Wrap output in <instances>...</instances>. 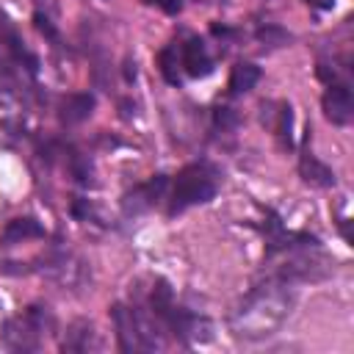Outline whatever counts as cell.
<instances>
[{
  "mask_svg": "<svg viewBox=\"0 0 354 354\" xmlns=\"http://www.w3.org/2000/svg\"><path fill=\"white\" fill-rule=\"evenodd\" d=\"M33 22H36V28H39V30H41V33H44L47 39L58 41V30L53 28V22H50V19H47V17L41 14V11H36V14H33Z\"/></svg>",
  "mask_w": 354,
  "mask_h": 354,
  "instance_id": "17",
  "label": "cell"
},
{
  "mask_svg": "<svg viewBox=\"0 0 354 354\" xmlns=\"http://www.w3.org/2000/svg\"><path fill=\"white\" fill-rule=\"evenodd\" d=\"M238 122H241V116H238V111L235 108H227V105H218L216 111H213V124H216V130H235L238 127Z\"/></svg>",
  "mask_w": 354,
  "mask_h": 354,
  "instance_id": "16",
  "label": "cell"
},
{
  "mask_svg": "<svg viewBox=\"0 0 354 354\" xmlns=\"http://www.w3.org/2000/svg\"><path fill=\"white\" fill-rule=\"evenodd\" d=\"M149 6H158L163 14H180L183 11V0H144Z\"/></svg>",
  "mask_w": 354,
  "mask_h": 354,
  "instance_id": "18",
  "label": "cell"
},
{
  "mask_svg": "<svg viewBox=\"0 0 354 354\" xmlns=\"http://www.w3.org/2000/svg\"><path fill=\"white\" fill-rule=\"evenodd\" d=\"M177 50H180V69L188 77H207L213 72V58L199 36H188L183 44H177Z\"/></svg>",
  "mask_w": 354,
  "mask_h": 354,
  "instance_id": "7",
  "label": "cell"
},
{
  "mask_svg": "<svg viewBox=\"0 0 354 354\" xmlns=\"http://www.w3.org/2000/svg\"><path fill=\"white\" fill-rule=\"evenodd\" d=\"M39 61L25 47L19 30L0 8V102L19 105L36 91Z\"/></svg>",
  "mask_w": 354,
  "mask_h": 354,
  "instance_id": "2",
  "label": "cell"
},
{
  "mask_svg": "<svg viewBox=\"0 0 354 354\" xmlns=\"http://www.w3.org/2000/svg\"><path fill=\"white\" fill-rule=\"evenodd\" d=\"M50 329H53V315L47 313V307L33 304L3 324L0 343L8 351H36Z\"/></svg>",
  "mask_w": 354,
  "mask_h": 354,
  "instance_id": "4",
  "label": "cell"
},
{
  "mask_svg": "<svg viewBox=\"0 0 354 354\" xmlns=\"http://www.w3.org/2000/svg\"><path fill=\"white\" fill-rule=\"evenodd\" d=\"M91 111H94V97L91 94H69L58 105V119H61V124L69 127V124L86 122L91 116Z\"/></svg>",
  "mask_w": 354,
  "mask_h": 354,
  "instance_id": "9",
  "label": "cell"
},
{
  "mask_svg": "<svg viewBox=\"0 0 354 354\" xmlns=\"http://www.w3.org/2000/svg\"><path fill=\"white\" fill-rule=\"evenodd\" d=\"M321 108H324V116L337 124V127H346L351 124L354 119V97H351V86L348 80H329L326 83V91L321 97Z\"/></svg>",
  "mask_w": 354,
  "mask_h": 354,
  "instance_id": "5",
  "label": "cell"
},
{
  "mask_svg": "<svg viewBox=\"0 0 354 354\" xmlns=\"http://www.w3.org/2000/svg\"><path fill=\"white\" fill-rule=\"evenodd\" d=\"M166 185H169L166 174H155V177H149L147 183L136 185V188H133V191H127V194H124V199H122L124 213H127V216H138V213L152 210V207L163 199Z\"/></svg>",
  "mask_w": 354,
  "mask_h": 354,
  "instance_id": "6",
  "label": "cell"
},
{
  "mask_svg": "<svg viewBox=\"0 0 354 354\" xmlns=\"http://www.w3.org/2000/svg\"><path fill=\"white\" fill-rule=\"evenodd\" d=\"M304 3H310L313 8H321V11H329L335 6V0H304Z\"/></svg>",
  "mask_w": 354,
  "mask_h": 354,
  "instance_id": "19",
  "label": "cell"
},
{
  "mask_svg": "<svg viewBox=\"0 0 354 354\" xmlns=\"http://www.w3.org/2000/svg\"><path fill=\"white\" fill-rule=\"evenodd\" d=\"M100 348V337L88 321H75L61 340V351H91Z\"/></svg>",
  "mask_w": 354,
  "mask_h": 354,
  "instance_id": "11",
  "label": "cell"
},
{
  "mask_svg": "<svg viewBox=\"0 0 354 354\" xmlns=\"http://www.w3.org/2000/svg\"><path fill=\"white\" fill-rule=\"evenodd\" d=\"M274 136L279 138V144L285 149L293 147V108L288 102H279L277 111H274Z\"/></svg>",
  "mask_w": 354,
  "mask_h": 354,
  "instance_id": "14",
  "label": "cell"
},
{
  "mask_svg": "<svg viewBox=\"0 0 354 354\" xmlns=\"http://www.w3.org/2000/svg\"><path fill=\"white\" fill-rule=\"evenodd\" d=\"M158 69H160V75H163V80L169 83V86H180L183 83V77H180V50H177V41L174 44H169V47H163L160 53H158Z\"/></svg>",
  "mask_w": 354,
  "mask_h": 354,
  "instance_id": "13",
  "label": "cell"
},
{
  "mask_svg": "<svg viewBox=\"0 0 354 354\" xmlns=\"http://www.w3.org/2000/svg\"><path fill=\"white\" fill-rule=\"evenodd\" d=\"M257 41H263L268 47H282V44L290 41V33H285L279 25H266V28L257 30Z\"/></svg>",
  "mask_w": 354,
  "mask_h": 354,
  "instance_id": "15",
  "label": "cell"
},
{
  "mask_svg": "<svg viewBox=\"0 0 354 354\" xmlns=\"http://www.w3.org/2000/svg\"><path fill=\"white\" fill-rule=\"evenodd\" d=\"M299 174H301L304 183H310V185H315V188H329V185H335V171H332L324 160H318L310 149H304L301 158H299Z\"/></svg>",
  "mask_w": 354,
  "mask_h": 354,
  "instance_id": "8",
  "label": "cell"
},
{
  "mask_svg": "<svg viewBox=\"0 0 354 354\" xmlns=\"http://www.w3.org/2000/svg\"><path fill=\"white\" fill-rule=\"evenodd\" d=\"M257 80H260V66H257V64H252V61H238V64L232 66V72H230L227 91H230L232 97L246 94V91H252V88H254V83H257Z\"/></svg>",
  "mask_w": 354,
  "mask_h": 354,
  "instance_id": "12",
  "label": "cell"
},
{
  "mask_svg": "<svg viewBox=\"0 0 354 354\" xmlns=\"http://www.w3.org/2000/svg\"><path fill=\"white\" fill-rule=\"evenodd\" d=\"M30 238H44V227H41L36 218H30V216H25V218H11V221L3 227V232H0V243H3V246H14V243L30 241Z\"/></svg>",
  "mask_w": 354,
  "mask_h": 354,
  "instance_id": "10",
  "label": "cell"
},
{
  "mask_svg": "<svg viewBox=\"0 0 354 354\" xmlns=\"http://www.w3.org/2000/svg\"><path fill=\"white\" fill-rule=\"evenodd\" d=\"M216 194H218V169L210 166L207 160L188 163V166H183L174 174L171 191L166 196L169 199L166 213L169 216H180L188 207H196V205L210 202Z\"/></svg>",
  "mask_w": 354,
  "mask_h": 354,
  "instance_id": "3",
  "label": "cell"
},
{
  "mask_svg": "<svg viewBox=\"0 0 354 354\" xmlns=\"http://www.w3.org/2000/svg\"><path fill=\"white\" fill-rule=\"evenodd\" d=\"M293 304H296V293L290 282L268 274L263 282H257L238 299V304L227 318L230 332L232 337L249 343L266 340L285 326V321L293 313Z\"/></svg>",
  "mask_w": 354,
  "mask_h": 354,
  "instance_id": "1",
  "label": "cell"
}]
</instances>
